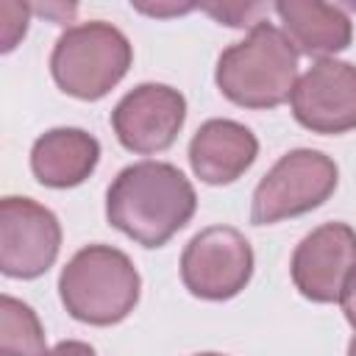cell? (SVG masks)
I'll return each instance as SVG.
<instances>
[{
  "mask_svg": "<svg viewBox=\"0 0 356 356\" xmlns=\"http://www.w3.org/2000/svg\"><path fill=\"white\" fill-rule=\"evenodd\" d=\"M189 178L167 161H136L117 172L106 192V220L142 248L167 245L195 214Z\"/></svg>",
  "mask_w": 356,
  "mask_h": 356,
  "instance_id": "obj_1",
  "label": "cell"
},
{
  "mask_svg": "<svg viewBox=\"0 0 356 356\" xmlns=\"http://www.w3.org/2000/svg\"><path fill=\"white\" fill-rule=\"evenodd\" d=\"M214 81L242 108H275L292 97L298 83V50L281 28L261 19L242 42L220 53Z\"/></svg>",
  "mask_w": 356,
  "mask_h": 356,
  "instance_id": "obj_2",
  "label": "cell"
},
{
  "mask_svg": "<svg viewBox=\"0 0 356 356\" xmlns=\"http://www.w3.org/2000/svg\"><path fill=\"white\" fill-rule=\"evenodd\" d=\"M142 278L134 261L111 245L81 248L58 275V298L70 317L89 325L122 323L139 303Z\"/></svg>",
  "mask_w": 356,
  "mask_h": 356,
  "instance_id": "obj_3",
  "label": "cell"
},
{
  "mask_svg": "<svg viewBox=\"0 0 356 356\" xmlns=\"http://www.w3.org/2000/svg\"><path fill=\"white\" fill-rule=\"evenodd\" d=\"M134 47L111 22L92 19L67 28L50 53V72L61 92L78 100L106 97L131 70Z\"/></svg>",
  "mask_w": 356,
  "mask_h": 356,
  "instance_id": "obj_4",
  "label": "cell"
},
{
  "mask_svg": "<svg viewBox=\"0 0 356 356\" xmlns=\"http://www.w3.org/2000/svg\"><path fill=\"white\" fill-rule=\"evenodd\" d=\"M339 181V170L331 156L298 147L284 153L256 184L250 197V222L273 225L286 217H300L323 206Z\"/></svg>",
  "mask_w": 356,
  "mask_h": 356,
  "instance_id": "obj_5",
  "label": "cell"
},
{
  "mask_svg": "<svg viewBox=\"0 0 356 356\" xmlns=\"http://www.w3.org/2000/svg\"><path fill=\"white\" fill-rule=\"evenodd\" d=\"M253 275V248L231 225L197 231L181 253V281L200 300H231Z\"/></svg>",
  "mask_w": 356,
  "mask_h": 356,
  "instance_id": "obj_6",
  "label": "cell"
},
{
  "mask_svg": "<svg viewBox=\"0 0 356 356\" xmlns=\"http://www.w3.org/2000/svg\"><path fill=\"white\" fill-rule=\"evenodd\" d=\"M61 250L58 217L31 200L8 195L0 200V270L8 278H39L44 275Z\"/></svg>",
  "mask_w": 356,
  "mask_h": 356,
  "instance_id": "obj_7",
  "label": "cell"
},
{
  "mask_svg": "<svg viewBox=\"0 0 356 356\" xmlns=\"http://www.w3.org/2000/svg\"><path fill=\"white\" fill-rule=\"evenodd\" d=\"M289 273L306 300L339 303L356 273V231L348 222L317 225L295 245Z\"/></svg>",
  "mask_w": 356,
  "mask_h": 356,
  "instance_id": "obj_8",
  "label": "cell"
},
{
  "mask_svg": "<svg viewBox=\"0 0 356 356\" xmlns=\"http://www.w3.org/2000/svg\"><path fill=\"white\" fill-rule=\"evenodd\" d=\"M186 120V100L167 83L134 86L111 111V128L117 142L139 156L167 150Z\"/></svg>",
  "mask_w": 356,
  "mask_h": 356,
  "instance_id": "obj_9",
  "label": "cell"
},
{
  "mask_svg": "<svg viewBox=\"0 0 356 356\" xmlns=\"http://www.w3.org/2000/svg\"><path fill=\"white\" fill-rule=\"evenodd\" d=\"M292 114L312 134H348L356 128V64L314 61L292 89Z\"/></svg>",
  "mask_w": 356,
  "mask_h": 356,
  "instance_id": "obj_10",
  "label": "cell"
},
{
  "mask_svg": "<svg viewBox=\"0 0 356 356\" xmlns=\"http://www.w3.org/2000/svg\"><path fill=\"white\" fill-rule=\"evenodd\" d=\"M259 156L256 134L236 120H206L189 142L192 172L209 186H225L242 178Z\"/></svg>",
  "mask_w": 356,
  "mask_h": 356,
  "instance_id": "obj_11",
  "label": "cell"
},
{
  "mask_svg": "<svg viewBox=\"0 0 356 356\" xmlns=\"http://www.w3.org/2000/svg\"><path fill=\"white\" fill-rule=\"evenodd\" d=\"M273 11L298 56L317 61L334 58V53L345 50L353 39V22L342 6L323 0H278Z\"/></svg>",
  "mask_w": 356,
  "mask_h": 356,
  "instance_id": "obj_12",
  "label": "cell"
},
{
  "mask_svg": "<svg viewBox=\"0 0 356 356\" xmlns=\"http://www.w3.org/2000/svg\"><path fill=\"white\" fill-rule=\"evenodd\" d=\"M100 161V142L83 128H50L31 147V170L42 186L70 189L83 184Z\"/></svg>",
  "mask_w": 356,
  "mask_h": 356,
  "instance_id": "obj_13",
  "label": "cell"
},
{
  "mask_svg": "<svg viewBox=\"0 0 356 356\" xmlns=\"http://www.w3.org/2000/svg\"><path fill=\"white\" fill-rule=\"evenodd\" d=\"M0 356H47L36 312L14 295L0 298Z\"/></svg>",
  "mask_w": 356,
  "mask_h": 356,
  "instance_id": "obj_14",
  "label": "cell"
},
{
  "mask_svg": "<svg viewBox=\"0 0 356 356\" xmlns=\"http://www.w3.org/2000/svg\"><path fill=\"white\" fill-rule=\"evenodd\" d=\"M200 8L206 14H211L217 22H225L231 28H253L259 25V14L261 11H270V6H261V3H200Z\"/></svg>",
  "mask_w": 356,
  "mask_h": 356,
  "instance_id": "obj_15",
  "label": "cell"
},
{
  "mask_svg": "<svg viewBox=\"0 0 356 356\" xmlns=\"http://www.w3.org/2000/svg\"><path fill=\"white\" fill-rule=\"evenodd\" d=\"M28 14L31 8L25 3H0V17H3V44L0 50L8 53L17 47V42L28 31Z\"/></svg>",
  "mask_w": 356,
  "mask_h": 356,
  "instance_id": "obj_16",
  "label": "cell"
},
{
  "mask_svg": "<svg viewBox=\"0 0 356 356\" xmlns=\"http://www.w3.org/2000/svg\"><path fill=\"white\" fill-rule=\"evenodd\" d=\"M47 356H95V348L81 339H64L47 350Z\"/></svg>",
  "mask_w": 356,
  "mask_h": 356,
  "instance_id": "obj_17",
  "label": "cell"
},
{
  "mask_svg": "<svg viewBox=\"0 0 356 356\" xmlns=\"http://www.w3.org/2000/svg\"><path fill=\"white\" fill-rule=\"evenodd\" d=\"M339 306H342V314H345L348 325L356 331V273H353V278L348 281V286H345V292H342V298H339Z\"/></svg>",
  "mask_w": 356,
  "mask_h": 356,
  "instance_id": "obj_18",
  "label": "cell"
},
{
  "mask_svg": "<svg viewBox=\"0 0 356 356\" xmlns=\"http://www.w3.org/2000/svg\"><path fill=\"white\" fill-rule=\"evenodd\" d=\"M134 8L142 11V14L164 17V14H184V11H192L195 6H192V3H184V6H134Z\"/></svg>",
  "mask_w": 356,
  "mask_h": 356,
  "instance_id": "obj_19",
  "label": "cell"
},
{
  "mask_svg": "<svg viewBox=\"0 0 356 356\" xmlns=\"http://www.w3.org/2000/svg\"><path fill=\"white\" fill-rule=\"evenodd\" d=\"M348 356H356V337L348 342Z\"/></svg>",
  "mask_w": 356,
  "mask_h": 356,
  "instance_id": "obj_20",
  "label": "cell"
},
{
  "mask_svg": "<svg viewBox=\"0 0 356 356\" xmlns=\"http://www.w3.org/2000/svg\"><path fill=\"white\" fill-rule=\"evenodd\" d=\"M195 356H225V353H211V350H209V353H195Z\"/></svg>",
  "mask_w": 356,
  "mask_h": 356,
  "instance_id": "obj_21",
  "label": "cell"
}]
</instances>
